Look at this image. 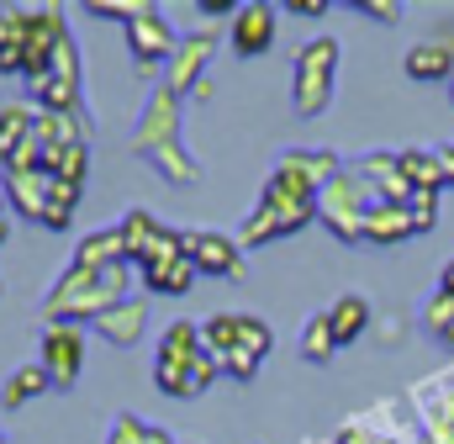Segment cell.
<instances>
[{
	"label": "cell",
	"mask_w": 454,
	"mask_h": 444,
	"mask_svg": "<svg viewBox=\"0 0 454 444\" xmlns=\"http://www.w3.org/2000/svg\"><path fill=\"white\" fill-rule=\"evenodd\" d=\"M396 159H402V175L412 180V191H450L439 148H396Z\"/></svg>",
	"instance_id": "cell-21"
},
{
	"label": "cell",
	"mask_w": 454,
	"mask_h": 444,
	"mask_svg": "<svg viewBox=\"0 0 454 444\" xmlns=\"http://www.w3.org/2000/svg\"><path fill=\"white\" fill-rule=\"evenodd\" d=\"M180 101L185 96H175L164 80L148 91V101L137 111V127H132V154L137 159H148L169 186H196L201 180V159L185 148V127H180Z\"/></svg>",
	"instance_id": "cell-1"
},
{
	"label": "cell",
	"mask_w": 454,
	"mask_h": 444,
	"mask_svg": "<svg viewBox=\"0 0 454 444\" xmlns=\"http://www.w3.org/2000/svg\"><path fill=\"white\" fill-rule=\"evenodd\" d=\"M90 329L101 333L106 344H116V349H132V344H143V333H148V302H143V297H127L121 307L106 313V318H96Z\"/></svg>",
	"instance_id": "cell-15"
},
{
	"label": "cell",
	"mask_w": 454,
	"mask_h": 444,
	"mask_svg": "<svg viewBox=\"0 0 454 444\" xmlns=\"http://www.w3.org/2000/svg\"><path fill=\"white\" fill-rule=\"evenodd\" d=\"M27 101H32L37 111L85 116V91H80V43H74V32L59 43V53H53V69H48L43 80H32V85H27Z\"/></svg>",
	"instance_id": "cell-5"
},
{
	"label": "cell",
	"mask_w": 454,
	"mask_h": 444,
	"mask_svg": "<svg viewBox=\"0 0 454 444\" xmlns=\"http://www.w3.org/2000/svg\"><path fill=\"white\" fill-rule=\"evenodd\" d=\"M227 48H232L238 59H259V53H270V48H275V5H264V0H243L238 16L227 21Z\"/></svg>",
	"instance_id": "cell-11"
},
{
	"label": "cell",
	"mask_w": 454,
	"mask_h": 444,
	"mask_svg": "<svg viewBox=\"0 0 454 444\" xmlns=\"http://www.w3.org/2000/svg\"><path fill=\"white\" fill-rule=\"evenodd\" d=\"M407 238H418L407 207H396V202H370V212H364V243L391 249V243H407Z\"/></svg>",
	"instance_id": "cell-17"
},
{
	"label": "cell",
	"mask_w": 454,
	"mask_h": 444,
	"mask_svg": "<svg viewBox=\"0 0 454 444\" xmlns=\"http://www.w3.org/2000/svg\"><path fill=\"white\" fill-rule=\"evenodd\" d=\"M5 238H11V222L0 218V243H5Z\"/></svg>",
	"instance_id": "cell-38"
},
{
	"label": "cell",
	"mask_w": 454,
	"mask_h": 444,
	"mask_svg": "<svg viewBox=\"0 0 454 444\" xmlns=\"http://www.w3.org/2000/svg\"><path fill=\"white\" fill-rule=\"evenodd\" d=\"M48 191H53V175H48V170H5V196H11L16 218L43 222V212H48Z\"/></svg>",
	"instance_id": "cell-14"
},
{
	"label": "cell",
	"mask_w": 454,
	"mask_h": 444,
	"mask_svg": "<svg viewBox=\"0 0 454 444\" xmlns=\"http://www.w3.org/2000/svg\"><path fill=\"white\" fill-rule=\"evenodd\" d=\"M48 386H53V381H48V370H43L37 360H27V365H16V370H11V376L0 381V408H11V413H16L21 402L43 397Z\"/></svg>",
	"instance_id": "cell-20"
},
{
	"label": "cell",
	"mask_w": 454,
	"mask_h": 444,
	"mask_svg": "<svg viewBox=\"0 0 454 444\" xmlns=\"http://www.w3.org/2000/svg\"><path fill=\"white\" fill-rule=\"evenodd\" d=\"M354 11L359 16H370V21H402V0H354Z\"/></svg>",
	"instance_id": "cell-32"
},
{
	"label": "cell",
	"mask_w": 454,
	"mask_h": 444,
	"mask_svg": "<svg viewBox=\"0 0 454 444\" xmlns=\"http://www.w3.org/2000/svg\"><path fill=\"white\" fill-rule=\"evenodd\" d=\"M328 323H333V338H339V349H343V344H354L359 333L370 329V302H364L359 291H343L339 302L328 307Z\"/></svg>",
	"instance_id": "cell-22"
},
{
	"label": "cell",
	"mask_w": 454,
	"mask_h": 444,
	"mask_svg": "<svg viewBox=\"0 0 454 444\" xmlns=\"http://www.w3.org/2000/svg\"><path fill=\"white\" fill-rule=\"evenodd\" d=\"M439 164H444V186L454 191V143H439Z\"/></svg>",
	"instance_id": "cell-35"
},
{
	"label": "cell",
	"mask_w": 454,
	"mask_h": 444,
	"mask_svg": "<svg viewBox=\"0 0 454 444\" xmlns=\"http://www.w3.org/2000/svg\"><path fill=\"white\" fill-rule=\"evenodd\" d=\"M191 259H196L201 275L248 281V249L238 243V233H223V227H191Z\"/></svg>",
	"instance_id": "cell-8"
},
{
	"label": "cell",
	"mask_w": 454,
	"mask_h": 444,
	"mask_svg": "<svg viewBox=\"0 0 454 444\" xmlns=\"http://www.w3.org/2000/svg\"><path fill=\"white\" fill-rule=\"evenodd\" d=\"M196 11H201V16H227V21L238 16V5H232V0H201Z\"/></svg>",
	"instance_id": "cell-34"
},
{
	"label": "cell",
	"mask_w": 454,
	"mask_h": 444,
	"mask_svg": "<svg viewBox=\"0 0 454 444\" xmlns=\"http://www.w3.org/2000/svg\"><path fill=\"white\" fill-rule=\"evenodd\" d=\"M333 354H339V338H333L328 313H312V318L301 323V360H307V365H328Z\"/></svg>",
	"instance_id": "cell-24"
},
{
	"label": "cell",
	"mask_w": 454,
	"mask_h": 444,
	"mask_svg": "<svg viewBox=\"0 0 454 444\" xmlns=\"http://www.w3.org/2000/svg\"><path fill=\"white\" fill-rule=\"evenodd\" d=\"M74 265H85V270H121V265H132L127 259V238H121V227H96V233H85L80 243H74Z\"/></svg>",
	"instance_id": "cell-16"
},
{
	"label": "cell",
	"mask_w": 454,
	"mask_h": 444,
	"mask_svg": "<svg viewBox=\"0 0 454 444\" xmlns=\"http://www.w3.org/2000/svg\"><path fill=\"white\" fill-rule=\"evenodd\" d=\"M439 291H444V297H454V259L439 270Z\"/></svg>",
	"instance_id": "cell-36"
},
{
	"label": "cell",
	"mask_w": 454,
	"mask_h": 444,
	"mask_svg": "<svg viewBox=\"0 0 454 444\" xmlns=\"http://www.w3.org/2000/svg\"><path fill=\"white\" fill-rule=\"evenodd\" d=\"M439 344H444V349H454V323H450L444 333H439Z\"/></svg>",
	"instance_id": "cell-37"
},
{
	"label": "cell",
	"mask_w": 454,
	"mask_h": 444,
	"mask_svg": "<svg viewBox=\"0 0 454 444\" xmlns=\"http://www.w3.org/2000/svg\"><path fill=\"white\" fill-rule=\"evenodd\" d=\"M116 227H121V238H127V259H132V270H137V265L148 259V249L164 238V227H169V222H159L148 207H127Z\"/></svg>",
	"instance_id": "cell-19"
},
{
	"label": "cell",
	"mask_w": 454,
	"mask_h": 444,
	"mask_svg": "<svg viewBox=\"0 0 454 444\" xmlns=\"http://www.w3.org/2000/svg\"><path fill=\"white\" fill-rule=\"evenodd\" d=\"M333 85H339V37L301 43L296 64H291V107H296V116H323L333 107Z\"/></svg>",
	"instance_id": "cell-2"
},
{
	"label": "cell",
	"mask_w": 454,
	"mask_h": 444,
	"mask_svg": "<svg viewBox=\"0 0 454 444\" xmlns=\"http://www.w3.org/2000/svg\"><path fill=\"white\" fill-rule=\"evenodd\" d=\"M43 170H48V175H59V180L85 186V175H90V148H85V143H69V148H43Z\"/></svg>",
	"instance_id": "cell-26"
},
{
	"label": "cell",
	"mask_w": 454,
	"mask_h": 444,
	"mask_svg": "<svg viewBox=\"0 0 454 444\" xmlns=\"http://www.w3.org/2000/svg\"><path fill=\"white\" fill-rule=\"evenodd\" d=\"M423 318H428V333L439 338V333H444V329L454 323V297H444V291H434V297H428V307H423Z\"/></svg>",
	"instance_id": "cell-31"
},
{
	"label": "cell",
	"mask_w": 454,
	"mask_h": 444,
	"mask_svg": "<svg viewBox=\"0 0 454 444\" xmlns=\"http://www.w3.org/2000/svg\"><path fill=\"white\" fill-rule=\"evenodd\" d=\"M0 444H5V434H0Z\"/></svg>",
	"instance_id": "cell-40"
},
{
	"label": "cell",
	"mask_w": 454,
	"mask_h": 444,
	"mask_svg": "<svg viewBox=\"0 0 454 444\" xmlns=\"http://www.w3.org/2000/svg\"><path fill=\"white\" fill-rule=\"evenodd\" d=\"M201 344H207V354H227V349H248V354H270L275 349V329L264 323V318H254V313H212L207 323H201Z\"/></svg>",
	"instance_id": "cell-6"
},
{
	"label": "cell",
	"mask_w": 454,
	"mask_h": 444,
	"mask_svg": "<svg viewBox=\"0 0 454 444\" xmlns=\"http://www.w3.org/2000/svg\"><path fill=\"white\" fill-rule=\"evenodd\" d=\"M127 48H132L137 75H159V69H169V59L180 53V37H175V27L164 21V11L148 5L143 16L127 21Z\"/></svg>",
	"instance_id": "cell-7"
},
{
	"label": "cell",
	"mask_w": 454,
	"mask_h": 444,
	"mask_svg": "<svg viewBox=\"0 0 454 444\" xmlns=\"http://www.w3.org/2000/svg\"><path fill=\"white\" fill-rule=\"evenodd\" d=\"M354 170L364 175V186L375 191V202H396V207H407V202H412V180L402 175L396 148H375V154L354 159Z\"/></svg>",
	"instance_id": "cell-12"
},
{
	"label": "cell",
	"mask_w": 454,
	"mask_h": 444,
	"mask_svg": "<svg viewBox=\"0 0 454 444\" xmlns=\"http://www.w3.org/2000/svg\"><path fill=\"white\" fill-rule=\"evenodd\" d=\"M402 69H407V80H418V85H450L454 80V43L450 37H423V43H412L407 48V59H402Z\"/></svg>",
	"instance_id": "cell-13"
},
{
	"label": "cell",
	"mask_w": 454,
	"mask_h": 444,
	"mask_svg": "<svg viewBox=\"0 0 454 444\" xmlns=\"http://www.w3.org/2000/svg\"><path fill=\"white\" fill-rule=\"evenodd\" d=\"M85 116H64V111H37V143L43 148H69V143H85Z\"/></svg>",
	"instance_id": "cell-23"
},
{
	"label": "cell",
	"mask_w": 454,
	"mask_h": 444,
	"mask_svg": "<svg viewBox=\"0 0 454 444\" xmlns=\"http://www.w3.org/2000/svg\"><path fill=\"white\" fill-rule=\"evenodd\" d=\"M439 196L444 191H412V202H407V218L418 233H428V227H439Z\"/></svg>",
	"instance_id": "cell-28"
},
{
	"label": "cell",
	"mask_w": 454,
	"mask_h": 444,
	"mask_svg": "<svg viewBox=\"0 0 454 444\" xmlns=\"http://www.w3.org/2000/svg\"><path fill=\"white\" fill-rule=\"evenodd\" d=\"M37 365L48 370V381L59 392H69L80 381V365H85V333L69 329V323H48L37 338Z\"/></svg>",
	"instance_id": "cell-9"
},
{
	"label": "cell",
	"mask_w": 454,
	"mask_h": 444,
	"mask_svg": "<svg viewBox=\"0 0 454 444\" xmlns=\"http://www.w3.org/2000/svg\"><path fill=\"white\" fill-rule=\"evenodd\" d=\"M450 101H454V80H450Z\"/></svg>",
	"instance_id": "cell-39"
},
{
	"label": "cell",
	"mask_w": 454,
	"mask_h": 444,
	"mask_svg": "<svg viewBox=\"0 0 454 444\" xmlns=\"http://www.w3.org/2000/svg\"><path fill=\"white\" fill-rule=\"evenodd\" d=\"M217 32L212 27H201V32H191V37H180V53L169 59V69H164V85L175 91V96H196L201 85H207V69H212V59H217Z\"/></svg>",
	"instance_id": "cell-10"
},
{
	"label": "cell",
	"mask_w": 454,
	"mask_h": 444,
	"mask_svg": "<svg viewBox=\"0 0 454 444\" xmlns=\"http://www.w3.org/2000/svg\"><path fill=\"white\" fill-rule=\"evenodd\" d=\"M217 365L232 381H254L259 376V354H248V349H227V354H217Z\"/></svg>",
	"instance_id": "cell-29"
},
{
	"label": "cell",
	"mask_w": 454,
	"mask_h": 444,
	"mask_svg": "<svg viewBox=\"0 0 454 444\" xmlns=\"http://www.w3.org/2000/svg\"><path fill=\"white\" fill-rule=\"evenodd\" d=\"M32 138H37V107H32V101L0 107V164H11Z\"/></svg>",
	"instance_id": "cell-18"
},
{
	"label": "cell",
	"mask_w": 454,
	"mask_h": 444,
	"mask_svg": "<svg viewBox=\"0 0 454 444\" xmlns=\"http://www.w3.org/2000/svg\"><path fill=\"white\" fill-rule=\"evenodd\" d=\"M286 11H296V16H328V0H286Z\"/></svg>",
	"instance_id": "cell-33"
},
{
	"label": "cell",
	"mask_w": 454,
	"mask_h": 444,
	"mask_svg": "<svg viewBox=\"0 0 454 444\" xmlns=\"http://www.w3.org/2000/svg\"><path fill=\"white\" fill-rule=\"evenodd\" d=\"M80 191H85V186H74V180H59V175H53V191H48V212H43V222H37V227H48V233H64V227L74 222Z\"/></svg>",
	"instance_id": "cell-27"
},
{
	"label": "cell",
	"mask_w": 454,
	"mask_h": 444,
	"mask_svg": "<svg viewBox=\"0 0 454 444\" xmlns=\"http://www.w3.org/2000/svg\"><path fill=\"white\" fill-rule=\"evenodd\" d=\"M106 444H175V434L159 429V424H148V418H137V413H116Z\"/></svg>",
	"instance_id": "cell-25"
},
{
	"label": "cell",
	"mask_w": 454,
	"mask_h": 444,
	"mask_svg": "<svg viewBox=\"0 0 454 444\" xmlns=\"http://www.w3.org/2000/svg\"><path fill=\"white\" fill-rule=\"evenodd\" d=\"M375 191L364 186V175L354 164H343L339 175L317 191V222L339 238V243H364V212H370Z\"/></svg>",
	"instance_id": "cell-3"
},
{
	"label": "cell",
	"mask_w": 454,
	"mask_h": 444,
	"mask_svg": "<svg viewBox=\"0 0 454 444\" xmlns=\"http://www.w3.org/2000/svg\"><path fill=\"white\" fill-rule=\"evenodd\" d=\"M85 11H90V16H116V21L127 27L132 16H143V11H148V0H90Z\"/></svg>",
	"instance_id": "cell-30"
},
{
	"label": "cell",
	"mask_w": 454,
	"mask_h": 444,
	"mask_svg": "<svg viewBox=\"0 0 454 444\" xmlns=\"http://www.w3.org/2000/svg\"><path fill=\"white\" fill-rule=\"evenodd\" d=\"M137 275H143V286L153 291V297H185L191 286H196V259H191V233H180V227H164V238L148 249V259L137 265Z\"/></svg>",
	"instance_id": "cell-4"
}]
</instances>
